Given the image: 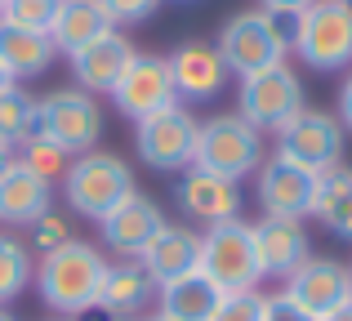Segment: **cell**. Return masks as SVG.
Listing matches in <instances>:
<instances>
[{"mask_svg":"<svg viewBox=\"0 0 352 321\" xmlns=\"http://www.w3.org/2000/svg\"><path fill=\"white\" fill-rule=\"evenodd\" d=\"M165 67H170V80H174L179 103H206V98L223 94V85H228L223 54H219L214 45H206V41L179 45V49L165 58Z\"/></svg>","mask_w":352,"mask_h":321,"instance_id":"obj_13","label":"cell"},{"mask_svg":"<svg viewBox=\"0 0 352 321\" xmlns=\"http://www.w3.org/2000/svg\"><path fill=\"white\" fill-rule=\"evenodd\" d=\"M290 49L317 71H339L352 63V0H312L294 14Z\"/></svg>","mask_w":352,"mask_h":321,"instance_id":"obj_3","label":"cell"},{"mask_svg":"<svg viewBox=\"0 0 352 321\" xmlns=\"http://www.w3.org/2000/svg\"><path fill=\"white\" fill-rule=\"evenodd\" d=\"M63 241H72V232H67V219H63V214H54V210H45V214L32 223V250L50 254V250H58Z\"/></svg>","mask_w":352,"mask_h":321,"instance_id":"obj_31","label":"cell"},{"mask_svg":"<svg viewBox=\"0 0 352 321\" xmlns=\"http://www.w3.org/2000/svg\"><path fill=\"white\" fill-rule=\"evenodd\" d=\"M258 321H312V317L303 313L299 304H290L285 295H263V313H258Z\"/></svg>","mask_w":352,"mask_h":321,"instance_id":"obj_33","label":"cell"},{"mask_svg":"<svg viewBox=\"0 0 352 321\" xmlns=\"http://www.w3.org/2000/svg\"><path fill=\"white\" fill-rule=\"evenodd\" d=\"M0 321H14V317H9V313H5V308H0Z\"/></svg>","mask_w":352,"mask_h":321,"instance_id":"obj_40","label":"cell"},{"mask_svg":"<svg viewBox=\"0 0 352 321\" xmlns=\"http://www.w3.org/2000/svg\"><path fill=\"white\" fill-rule=\"evenodd\" d=\"M50 197H54L50 179L32 174L18 157L0 170V219H5V223H27L32 228L36 219L50 210Z\"/></svg>","mask_w":352,"mask_h":321,"instance_id":"obj_20","label":"cell"},{"mask_svg":"<svg viewBox=\"0 0 352 321\" xmlns=\"http://www.w3.org/2000/svg\"><path fill=\"white\" fill-rule=\"evenodd\" d=\"M36 290H41L45 308L58 317H85L98 308V290H103V277H107V259L103 250L85 241H63L58 250L41 254L36 263Z\"/></svg>","mask_w":352,"mask_h":321,"instance_id":"obj_1","label":"cell"},{"mask_svg":"<svg viewBox=\"0 0 352 321\" xmlns=\"http://www.w3.org/2000/svg\"><path fill=\"white\" fill-rule=\"evenodd\" d=\"M54 58H58V49H54L50 32H27V27L0 23V63L14 80L45 76L54 67Z\"/></svg>","mask_w":352,"mask_h":321,"instance_id":"obj_24","label":"cell"},{"mask_svg":"<svg viewBox=\"0 0 352 321\" xmlns=\"http://www.w3.org/2000/svg\"><path fill=\"white\" fill-rule=\"evenodd\" d=\"M0 139H9L14 148L36 139V98H27L18 85L0 94Z\"/></svg>","mask_w":352,"mask_h":321,"instance_id":"obj_27","label":"cell"},{"mask_svg":"<svg viewBox=\"0 0 352 321\" xmlns=\"http://www.w3.org/2000/svg\"><path fill=\"white\" fill-rule=\"evenodd\" d=\"M179 206L188 210L197 223H228V219H236L241 210V192L232 179H223V174H210V170H197V165H188V174L179 179Z\"/></svg>","mask_w":352,"mask_h":321,"instance_id":"obj_19","label":"cell"},{"mask_svg":"<svg viewBox=\"0 0 352 321\" xmlns=\"http://www.w3.org/2000/svg\"><path fill=\"white\" fill-rule=\"evenodd\" d=\"M18 161H23L32 174H41V179H58V174H67V152H58L54 143H45V139H27Z\"/></svg>","mask_w":352,"mask_h":321,"instance_id":"obj_29","label":"cell"},{"mask_svg":"<svg viewBox=\"0 0 352 321\" xmlns=\"http://www.w3.org/2000/svg\"><path fill=\"white\" fill-rule=\"evenodd\" d=\"M116 32L112 18L103 14V5L98 0H58V14H54L50 23V41L58 54H76L80 45L98 41V36Z\"/></svg>","mask_w":352,"mask_h":321,"instance_id":"obj_23","label":"cell"},{"mask_svg":"<svg viewBox=\"0 0 352 321\" xmlns=\"http://www.w3.org/2000/svg\"><path fill=\"white\" fill-rule=\"evenodd\" d=\"M312 219L330 228L335 236L352 241V170L335 165V170L317 174V192H312Z\"/></svg>","mask_w":352,"mask_h":321,"instance_id":"obj_25","label":"cell"},{"mask_svg":"<svg viewBox=\"0 0 352 321\" xmlns=\"http://www.w3.org/2000/svg\"><path fill=\"white\" fill-rule=\"evenodd\" d=\"M219 54H223L228 71H236L241 80L254 76V71L281 67L285 54H290V36L281 32V18L263 14V9H241L223 23L219 32Z\"/></svg>","mask_w":352,"mask_h":321,"instance_id":"obj_4","label":"cell"},{"mask_svg":"<svg viewBox=\"0 0 352 321\" xmlns=\"http://www.w3.org/2000/svg\"><path fill=\"white\" fill-rule=\"evenodd\" d=\"M308 107V94H303V80L294 67H267V71H254V76L241 80V116L254 125L258 134L263 130H281L285 121Z\"/></svg>","mask_w":352,"mask_h":321,"instance_id":"obj_10","label":"cell"},{"mask_svg":"<svg viewBox=\"0 0 352 321\" xmlns=\"http://www.w3.org/2000/svg\"><path fill=\"white\" fill-rule=\"evenodd\" d=\"M339 125L352 130V76L344 80V89H339Z\"/></svg>","mask_w":352,"mask_h":321,"instance_id":"obj_35","label":"cell"},{"mask_svg":"<svg viewBox=\"0 0 352 321\" xmlns=\"http://www.w3.org/2000/svg\"><path fill=\"white\" fill-rule=\"evenodd\" d=\"M254 254H258V272L263 277H290L303 259L312 254L303 219H258L254 223Z\"/></svg>","mask_w":352,"mask_h":321,"instance_id":"obj_17","label":"cell"},{"mask_svg":"<svg viewBox=\"0 0 352 321\" xmlns=\"http://www.w3.org/2000/svg\"><path fill=\"white\" fill-rule=\"evenodd\" d=\"M276 157L308 170V174L335 170L344 161V125H339V116L303 107L294 121H285L276 130Z\"/></svg>","mask_w":352,"mask_h":321,"instance_id":"obj_9","label":"cell"},{"mask_svg":"<svg viewBox=\"0 0 352 321\" xmlns=\"http://www.w3.org/2000/svg\"><path fill=\"white\" fill-rule=\"evenodd\" d=\"M312 0H258V9L263 14H272V18H294V14H303Z\"/></svg>","mask_w":352,"mask_h":321,"instance_id":"obj_34","label":"cell"},{"mask_svg":"<svg viewBox=\"0 0 352 321\" xmlns=\"http://www.w3.org/2000/svg\"><path fill=\"white\" fill-rule=\"evenodd\" d=\"M197 272H206L223 295L232 290H254L263 281L258 272V254H254V223L245 219H228V223H210L201 232V259Z\"/></svg>","mask_w":352,"mask_h":321,"instance_id":"obj_5","label":"cell"},{"mask_svg":"<svg viewBox=\"0 0 352 321\" xmlns=\"http://www.w3.org/2000/svg\"><path fill=\"white\" fill-rule=\"evenodd\" d=\"M98 134H103V112H98L94 94L85 89H54V94L36 98V139L54 143L67 157L94 152Z\"/></svg>","mask_w":352,"mask_h":321,"instance_id":"obj_7","label":"cell"},{"mask_svg":"<svg viewBox=\"0 0 352 321\" xmlns=\"http://www.w3.org/2000/svg\"><path fill=\"white\" fill-rule=\"evenodd\" d=\"M129 58H134V45L120 32H107L98 41L80 45L76 54H67L76 89H85V94H112V85L120 80V71L129 67Z\"/></svg>","mask_w":352,"mask_h":321,"instance_id":"obj_16","label":"cell"},{"mask_svg":"<svg viewBox=\"0 0 352 321\" xmlns=\"http://www.w3.org/2000/svg\"><path fill=\"white\" fill-rule=\"evenodd\" d=\"M197 134H201L197 116L183 103H170V107H161V112L134 121L138 161H143L147 170H161V174L188 170V165L197 161Z\"/></svg>","mask_w":352,"mask_h":321,"instance_id":"obj_8","label":"cell"},{"mask_svg":"<svg viewBox=\"0 0 352 321\" xmlns=\"http://www.w3.org/2000/svg\"><path fill=\"white\" fill-rule=\"evenodd\" d=\"M281 295L290 299V304H299L312 321H321L326 313H335L339 304H348V299H352V281H348V268L339 259L308 254V259L285 277Z\"/></svg>","mask_w":352,"mask_h":321,"instance_id":"obj_12","label":"cell"},{"mask_svg":"<svg viewBox=\"0 0 352 321\" xmlns=\"http://www.w3.org/2000/svg\"><path fill=\"white\" fill-rule=\"evenodd\" d=\"M58 0H5L0 5V23L9 27H27V32H50Z\"/></svg>","mask_w":352,"mask_h":321,"instance_id":"obj_28","label":"cell"},{"mask_svg":"<svg viewBox=\"0 0 352 321\" xmlns=\"http://www.w3.org/2000/svg\"><path fill=\"white\" fill-rule=\"evenodd\" d=\"M156 299V286L138 259H125V263H107V277H103V290H98V308H103L112 321H129L138 317L147 304Z\"/></svg>","mask_w":352,"mask_h":321,"instance_id":"obj_22","label":"cell"},{"mask_svg":"<svg viewBox=\"0 0 352 321\" xmlns=\"http://www.w3.org/2000/svg\"><path fill=\"white\" fill-rule=\"evenodd\" d=\"M321 321H352V299H348V304H339L335 313H326Z\"/></svg>","mask_w":352,"mask_h":321,"instance_id":"obj_36","label":"cell"},{"mask_svg":"<svg viewBox=\"0 0 352 321\" xmlns=\"http://www.w3.org/2000/svg\"><path fill=\"white\" fill-rule=\"evenodd\" d=\"M312 192H317V174L281 157H272L258 170V206L267 219H303L312 210Z\"/></svg>","mask_w":352,"mask_h":321,"instance_id":"obj_15","label":"cell"},{"mask_svg":"<svg viewBox=\"0 0 352 321\" xmlns=\"http://www.w3.org/2000/svg\"><path fill=\"white\" fill-rule=\"evenodd\" d=\"M103 5V14L112 18V27H120V23H147V18L161 9V0H98Z\"/></svg>","mask_w":352,"mask_h":321,"instance_id":"obj_32","label":"cell"},{"mask_svg":"<svg viewBox=\"0 0 352 321\" xmlns=\"http://www.w3.org/2000/svg\"><path fill=\"white\" fill-rule=\"evenodd\" d=\"M0 5H5V0H0Z\"/></svg>","mask_w":352,"mask_h":321,"instance_id":"obj_42","label":"cell"},{"mask_svg":"<svg viewBox=\"0 0 352 321\" xmlns=\"http://www.w3.org/2000/svg\"><path fill=\"white\" fill-rule=\"evenodd\" d=\"M197 170H210V174H223V179L241 183L245 174H254L263 165V139L258 130L245 121L241 112H223V116H210L201 121V134H197Z\"/></svg>","mask_w":352,"mask_h":321,"instance_id":"obj_6","label":"cell"},{"mask_svg":"<svg viewBox=\"0 0 352 321\" xmlns=\"http://www.w3.org/2000/svg\"><path fill=\"white\" fill-rule=\"evenodd\" d=\"M112 103H116L120 116H129V121H143V116L179 103L165 58H156V54H134L129 67L120 71V80L112 85Z\"/></svg>","mask_w":352,"mask_h":321,"instance_id":"obj_11","label":"cell"},{"mask_svg":"<svg viewBox=\"0 0 352 321\" xmlns=\"http://www.w3.org/2000/svg\"><path fill=\"white\" fill-rule=\"evenodd\" d=\"M27 281H32V250L18 236L0 232V308L23 295Z\"/></svg>","mask_w":352,"mask_h":321,"instance_id":"obj_26","label":"cell"},{"mask_svg":"<svg viewBox=\"0 0 352 321\" xmlns=\"http://www.w3.org/2000/svg\"><path fill=\"white\" fill-rule=\"evenodd\" d=\"M161 223H165L161 206L134 188L98 228H103V245H107V250H116L120 259H138V254H143V245L161 232Z\"/></svg>","mask_w":352,"mask_h":321,"instance_id":"obj_14","label":"cell"},{"mask_svg":"<svg viewBox=\"0 0 352 321\" xmlns=\"http://www.w3.org/2000/svg\"><path fill=\"white\" fill-rule=\"evenodd\" d=\"M129 321H161V317H129Z\"/></svg>","mask_w":352,"mask_h":321,"instance_id":"obj_39","label":"cell"},{"mask_svg":"<svg viewBox=\"0 0 352 321\" xmlns=\"http://www.w3.org/2000/svg\"><path fill=\"white\" fill-rule=\"evenodd\" d=\"M258 313H263V295L258 290H232V295L219 299L210 321H258Z\"/></svg>","mask_w":352,"mask_h":321,"instance_id":"obj_30","label":"cell"},{"mask_svg":"<svg viewBox=\"0 0 352 321\" xmlns=\"http://www.w3.org/2000/svg\"><path fill=\"white\" fill-rule=\"evenodd\" d=\"M348 281H352V268H348Z\"/></svg>","mask_w":352,"mask_h":321,"instance_id":"obj_41","label":"cell"},{"mask_svg":"<svg viewBox=\"0 0 352 321\" xmlns=\"http://www.w3.org/2000/svg\"><path fill=\"white\" fill-rule=\"evenodd\" d=\"M14 85H18V80L9 76V71H5V63H0V94H5V89H14Z\"/></svg>","mask_w":352,"mask_h":321,"instance_id":"obj_38","label":"cell"},{"mask_svg":"<svg viewBox=\"0 0 352 321\" xmlns=\"http://www.w3.org/2000/svg\"><path fill=\"white\" fill-rule=\"evenodd\" d=\"M223 299V290L206 277V272H188V277H174L165 286H156V308L161 321H210Z\"/></svg>","mask_w":352,"mask_h":321,"instance_id":"obj_21","label":"cell"},{"mask_svg":"<svg viewBox=\"0 0 352 321\" xmlns=\"http://www.w3.org/2000/svg\"><path fill=\"white\" fill-rule=\"evenodd\" d=\"M9 161H14V143H9V139H0V170H5Z\"/></svg>","mask_w":352,"mask_h":321,"instance_id":"obj_37","label":"cell"},{"mask_svg":"<svg viewBox=\"0 0 352 321\" xmlns=\"http://www.w3.org/2000/svg\"><path fill=\"white\" fill-rule=\"evenodd\" d=\"M134 192V170L116 152H80L63 174V197L76 214L103 223L120 201Z\"/></svg>","mask_w":352,"mask_h":321,"instance_id":"obj_2","label":"cell"},{"mask_svg":"<svg viewBox=\"0 0 352 321\" xmlns=\"http://www.w3.org/2000/svg\"><path fill=\"white\" fill-rule=\"evenodd\" d=\"M197 259H201V236L183 223H161V232L138 254V268L152 277V286H165V281H174V277L197 272Z\"/></svg>","mask_w":352,"mask_h":321,"instance_id":"obj_18","label":"cell"}]
</instances>
